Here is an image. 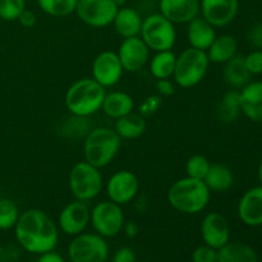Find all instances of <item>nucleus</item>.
Masks as SVG:
<instances>
[{
	"label": "nucleus",
	"instance_id": "obj_1",
	"mask_svg": "<svg viewBox=\"0 0 262 262\" xmlns=\"http://www.w3.org/2000/svg\"><path fill=\"white\" fill-rule=\"evenodd\" d=\"M15 239L20 247L33 255L54 251L59 241L58 225L42 210L23 211L14 227Z\"/></svg>",
	"mask_w": 262,
	"mask_h": 262
},
{
	"label": "nucleus",
	"instance_id": "obj_2",
	"mask_svg": "<svg viewBox=\"0 0 262 262\" xmlns=\"http://www.w3.org/2000/svg\"><path fill=\"white\" fill-rule=\"evenodd\" d=\"M211 199V191L204 181L186 178L178 179L168 191V202L174 210L187 215H196L204 211Z\"/></svg>",
	"mask_w": 262,
	"mask_h": 262
},
{
	"label": "nucleus",
	"instance_id": "obj_3",
	"mask_svg": "<svg viewBox=\"0 0 262 262\" xmlns=\"http://www.w3.org/2000/svg\"><path fill=\"white\" fill-rule=\"evenodd\" d=\"M105 94V87L94 78H82L67 90L64 104L72 115L87 118L101 109Z\"/></svg>",
	"mask_w": 262,
	"mask_h": 262
},
{
	"label": "nucleus",
	"instance_id": "obj_4",
	"mask_svg": "<svg viewBox=\"0 0 262 262\" xmlns=\"http://www.w3.org/2000/svg\"><path fill=\"white\" fill-rule=\"evenodd\" d=\"M122 146V138L115 129L106 127L94 128L84 137V161L101 169L109 165L118 155Z\"/></svg>",
	"mask_w": 262,
	"mask_h": 262
},
{
	"label": "nucleus",
	"instance_id": "obj_5",
	"mask_svg": "<svg viewBox=\"0 0 262 262\" xmlns=\"http://www.w3.org/2000/svg\"><path fill=\"white\" fill-rule=\"evenodd\" d=\"M210 60L206 51L188 48L177 56L174 68V82L182 89H192L205 78Z\"/></svg>",
	"mask_w": 262,
	"mask_h": 262
},
{
	"label": "nucleus",
	"instance_id": "obj_6",
	"mask_svg": "<svg viewBox=\"0 0 262 262\" xmlns=\"http://www.w3.org/2000/svg\"><path fill=\"white\" fill-rule=\"evenodd\" d=\"M69 189L82 202L96 199L104 187L100 169L87 161H79L69 171Z\"/></svg>",
	"mask_w": 262,
	"mask_h": 262
},
{
	"label": "nucleus",
	"instance_id": "obj_7",
	"mask_svg": "<svg viewBox=\"0 0 262 262\" xmlns=\"http://www.w3.org/2000/svg\"><path fill=\"white\" fill-rule=\"evenodd\" d=\"M140 37L150 50L165 51L171 50L176 45L177 31L174 23L161 13H155L142 20Z\"/></svg>",
	"mask_w": 262,
	"mask_h": 262
},
{
	"label": "nucleus",
	"instance_id": "obj_8",
	"mask_svg": "<svg viewBox=\"0 0 262 262\" xmlns=\"http://www.w3.org/2000/svg\"><path fill=\"white\" fill-rule=\"evenodd\" d=\"M68 256L71 262H106L109 246L97 233H81L69 243Z\"/></svg>",
	"mask_w": 262,
	"mask_h": 262
},
{
	"label": "nucleus",
	"instance_id": "obj_9",
	"mask_svg": "<svg viewBox=\"0 0 262 262\" xmlns=\"http://www.w3.org/2000/svg\"><path fill=\"white\" fill-rule=\"evenodd\" d=\"M90 223L95 232L104 238L117 237L124 227V212L122 206L113 201H101L91 210Z\"/></svg>",
	"mask_w": 262,
	"mask_h": 262
},
{
	"label": "nucleus",
	"instance_id": "obj_10",
	"mask_svg": "<svg viewBox=\"0 0 262 262\" xmlns=\"http://www.w3.org/2000/svg\"><path fill=\"white\" fill-rule=\"evenodd\" d=\"M118 9L113 0H77L74 13L87 26L104 28L112 25Z\"/></svg>",
	"mask_w": 262,
	"mask_h": 262
},
{
	"label": "nucleus",
	"instance_id": "obj_11",
	"mask_svg": "<svg viewBox=\"0 0 262 262\" xmlns=\"http://www.w3.org/2000/svg\"><path fill=\"white\" fill-rule=\"evenodd\" d=\"M140 192L137 176L129 170H119L113 174L106 183V194L110 201L118 205H127Z\"/></svg>",
	"mask_w": 262,
	"mask_h": 262
},
{
	"label": "nucleus",
	"instance_id": "obj_12",
	"mask_svg": "<svg viewBox=\"0 0 262 262\" xmlns=\"http://www.w3.org/2000/svg\"><path fill=\"white\" fill-rule=\"evenodd\" d=\"M122 63L114 51H102L92 63V78L102 87H113L123 76Z\"/></svg>",
	"mask_w": 262,
	"mask_h": 262
},
{
	"label": "nucleus",
	"instance_id": "obj_13",
	"mask_svg": "<svg viewBox=\"0 0 262 262\" xmlns=\"http://www.w3.org/2000/svg\"><path fill=\"white\" fill-rule=\"evenodd\" d=\"M91 219V211L86 202L76 200L67 205L59 214V229L67 235H78L86 230Z\"/></svg>",
	"mask_w": 262,
	"mask_h": 262
},
{
	"label": "nucleus",
	"instance_id": "obj_14",
	"mask_svg": "<svg viewBox=\"0 0 262 262\" xmlns=\"http://www.w3.org/2000/svg\"><path fill=\"white\" fill-rule=\"evenodd\" d=\"M117 54L124 72L136 73L141 71L148 61L150 49L140 36H135V37L123 38Z\"/></svg>",
	"mask_w": 262,
	"mask_h": 262
},
{
	"label": "nucleus",
	"instance_id": "obj_15",
	"mask_svg": "<svg viewBox=\"0 0 262 262\" xmlns=\"http://www.w3.org/2000/svg\"><path fill=\"white\" fill-rule=\"evenodd\" d=\"M202 18L214 27H225L235 19L239 10L238 0H200Z\"/></svg>",
	"mask_w": 262,
	"mask_h": 262
},
{
	"label": "nucleus",
	"instance_id": "obj_16",
	"mask_svg": "<svg viewBox=\"0 0 262 262\" xmlns=\"http://www.w3.org/2000/svg\"><path fill=\"white\" fill-rule=\"evenodd\" d=\"M201 235L205 245L220 250L230 242V227L227 217L220 212H210L201 224Z\"/></svg>",
	"mask_w": 262,
	"mask_h": 262
},
{
	"label": "nucleus",
	"instance_id": "obj_17",
	"mask_svg": "<svg viewBox=\"0 0 262 262\" xmlns=\"http://www.w3.org/2000/svg\"><path fill=\"white\" fill-rule=\"evenodd\" d=\"M238 217L247 227L262 225V186L252 187L243 193L237 206Z\"/></svg>",
	"mask_w": 262,
	"mask_h": 262
},
{
	"label": "nucleus",
	"instance_id": "obj_18",
	"mask_svg": "<svg viewBox=\"0 0 262 262\" xmlns=\"http://www.w3.org/2000/svg\"><path fill=\"white\" fill-rule=\"evenodd\" d=\"M200 10V0H160V13L174 25L191 22Z\"/></svg>",
	"mask_w": 262,
	"mask_h": 262
},
{
	"label": "nucleus",
	"instance_id": "obj_19",
	"mask_svg": "<svg viewBox=\"0 0 262 262\" xmlns=\"http://www.w3.org/2000/svg\"><path fill=\"white\" fill-rule=\"evenodd\" d=\"M241 107L251 122L262 123V81H250L241 89Z\"/></svg>",
	"mask_w": 262,
	"mask_h": 262
},
{
	"label": "nucleus",
	"instance_id": "obj_20",
	"mask_svg": "<svg viewBox=\"0 0 262 262\" xmlns=\"http://www.w3.org/2000/svg\"><path fill=\"white\" fill-rule=\"evenodd\" d=\"M187 25V38L191 48L206 51L217 36L214 26L202 17H196Z\"/></svg>",
	"mask_w": 262,
	"mask_h": 262
},
{
	"label": "nucleus",
	"instance_id": "obj_21",
	"mask_svg": "<svg viewBox=\"0 0 262 262\" xmlns=\"http://www.w3.org/2000/svg\"><path fill=\"white\" fill-rule=\"evenodd\" d=\"M142 20L143 19L137 10L133 9V8L122 7L118 9L112 25L114 26L115 31L120 37L128 38L140 36Z\"/></svg>",
	"mask_w": 262,
	"mask_h": 262
},
{
	"label": "nucleus",
	"instance_id": "obj_22",
	"mask_svg": "<svg viewBox=\"0 0 262 262\" xmlns=\"http://www.w3.org/2000/svg\"><path fill=\"white\" fill-rule=\"evenodd\" d=\"M133 107H135V101L130 95H128L127 92L114 91L110 94H105L101 110L109 118L119 119V118L132 113Z\"/></svg>",
	"mask_w": 262,
	"mask_h": 262
},
{
	"label": "nucleus",
	"instance_id": "obj_23",
	"mask_svg": "<svg viewBox=\"0 0 262 262\" xmlns=\"http://www.w3.org/2000/svg\"><path fill=\"white\" fill-rule=\"evenodd\" d=\"M238 42L234 36L220 35L215 37L210 48L206 50L210 63L225 64L228 60L237 55Z\"/></svg>",
	"mask_w": 262,
	"mask_h": 262
},
{
	"label": "nucleus",
	"instance_id": "obj_24",
	"mask_svg": "<svg viewBox=\"0 0 262 262\" xmlns=\"http://www.w3.org/2000/svg\"><path fill=\"white\" fill-rule=\"evenodd\" d=\"M205 184L211 192H227L234 184V174L229 166L220 163H214L210 165L209 171L204 179Z\"/></svg>",
	"mask_w": 262,
	"mask_h": 262
},
{
	"label": "nucleus",
	"instance_id": "obj_25",
	"mask_svg": "<svg viewBox=\"0 0 262 262\" xmlns=\"http://www.w3.org/2000/svg\"><path fill=\"white\" fill-rule=\"evenodd\" d=\"M223 77H224V81L228 86L235 90H241L251 81L252 76L246 68L243 56L235 55L225 63Z\"/></svg>",
	"mask_w": 262,
	"mask_h": 262
},
{
	"label": "nucleus",
	"instance_id": "obj_26",
	"mask_svg": "<svg viewBox=\"0 0 262 262\" xmlns=\"http://www.w3.org/2000/svg\"><path fill=\"white\" fill-rule=\"evenodd\" d=\"M217 262H258L257 253L242 242H228L217 250Z\"/></svg>",
	"mask_w": 262,
	"mask_h": 262
},
{
	"label": "nucleus",
	"instance_id": "obj_27",
	"mask_svg": "<svg viewBox=\"0 0 262 262\" xmlns=\"http://www.w3.org/2000/svg\"><path fill=\"white\" fill-rule=\"evenodd\" d=\"M146 127L145 117L132 112L117 119L114 129L122 140H136L145 133Z\"/></svg>",
	"mask_w": 262,
	"mask_h": 262
},
{
	"label": "nucleus",
	"instance_id": "obj_28",
	"mask_svg": "<svg viewBox=\"0 0 262 262\" xmlns=\"http://www.w3.org/2000/svg\"><path fill=\"white\" fill-rule=\"evenodd\" d=\"M242 114V107H241V90L232 89L223 96L222 102L217 109V115L223 123L235 122Z\"/></svg>",
	"mask_w": 262,
	"mask_h": 262
},
{
	"label": "nucleus",
	"instance_id": "obj_29",
	"mask_svg": "<svg viewBox=\"0 0 262 262\" xmlns=\"http://www.w3.org/2000/svg\"><path fill=\"white\" fill-rule=\"evenodd\" d=\"M177 55L171 50L159 51L150 61V72L156 79H168L173 77Z\"/></svg>",
	"mask_w": 262,
	"mask_h": 262
},
{
	"label": "nucleus",
	"instance_id": "obj_30",
	"mask_svg": "<svg viewBox=\"0 0 262 262\" xmlns=\"http://www.w3.org/2000/svg\"><path fill=\"white\" fill-rule=\"evenodd\" d=\"M38 7L51 17L61 18L76 12L77 0H37Z\"/></svg>",
	"mask_w": 262,
	"mask_h": 262
},
{
	"label": "nucleus",
	"instance_id": "obj_31",
	"mask_svg": "<svg viewBox=\"0 0 262 262\" xmlns=\"http://www.w3.org/2000/svg\"><path fill=\"white\" fill-rule=\"evenodd\" d=\"M20 212L12 200H0V230H8L15 227Z\"/></svg>",
	"mask_w": 262,
	"mask_h": 262
},
{
	"label": "nucleus",
	"instance_id": "obj_32",
	"mask_svg": "<svg viewBox=\"0 0 262 262\" xmlns=\"http://www.w3.org/2000/svg\"><path fill=\"white\" fill-rule=\"evenodd\" d=\"M210 165H211V163H210L209 159H207L206 156L200 155V154L191 156L186 164L187 177L204 181L207 171H209Z\"/></svg>",
	"mask_w": 262,
	"mask_h": 262
},
{
	"label": "nucleus",
	"instance_id": "obj_33",
	"mask_svg": "<svg viewBox=\"0 0 262 262\" xmlns=\"http://www.w3.org/2000/svg\"><path fill=\"white\" fill-rule=\"evenodd\" d=\"M26 9V0H0V18L3 20H17Z\"/></svg>",
	"mask_w": 262,
	"mask_h": 262
},
{
	"label": "nucleus",
	"instance_id": "obj_34",
	"mask_svg": "<svg viewBox=\"0 0 262 262\" xmlns=\"http://www.w3.org/2000/svg\"><path fill=\"white\" fill-rule=\"evenodd\" d=\"M247 71L251 76H260L262 74V50L253 49L251 53L243 56Z\"/></svg>",
	"mask_w": 262,
	"mask_h": 262
},
{
	"label": "nucleus",
	"instance_id": "obj_35",
	"mask_svg": "<svg viewBox=\"0 0 262 262\" xmlns=\"http://www.w3.org/2000/svg\"><path fill=\"white\" fill-rule=\"evenodd\" d=\"M163 105V99L159 95H151V96L146 97L140 105V114L142 117H151L155 113L159 112V109Z\"/></svg>",
	"mask_w": 262,
	"mask_h": 262
},
{
	"label": "nucleus",
	"instance_id": "obj_36",
	"mask_svg": "<svg viewBox=\"0 0 262 262\" xmlns=\"http://www.w3.org/2000/svg\"><path fill=\"white\" fill-rule=\"evenodd\" d=\"M192 262H217V250L204 245L192 252Z\"/></svg>",
	"mask_w": 262,
	"mask_h": 262
},
{
	"label": "nucleus",
	"instance_id": "obj_37",
	"mask_svg": "<svg viewBox=\"0 0 262 262\" xmlns=\"http://www.w3.org/2000/svg\"><path fill=\"white\" fill-rule=\"evenodd\" d=\"M247 41L253 49L262 50V23H255L247 32Z\"/></svg>",
	"mask_w": 262,
	"mask_h": 262
},
{
	"label": "nucleus",
	"instance_id": "obj_38",
	"mask_svg": "<svg viewBox=\"0 0 262 262\" xmlns=\"http://www.w3.org/2000/svg\"><path fill=\"white\" fill-rule=\"evenodd\" d=\"M155 89L158 91L159 96L169 97L173 96L176 94V87H174V83L170 81V78L168 79H156Z\"/></svg>",
	"mask_w": 262,
	"mask_h": 262
},
{
	"label": "nucleus",
	"instance_id": "obj_39",
	"mask_svg": "<svg viewBox=\"0 0 262 262\" xmlns=\"http://www.w3.org/2000/svg\"><path fill=\"white\" fill-rule=\"evenodd\" d=\"M20 25L26 28H32L35 27L36 23H37V15L35 14V12L31 9H25L18 17Z\"/></svg>",
	"mask_w": 262,
	"mask_h": 262
},
{
	"label": "nucleus",
	"instance_id": "obj_40",
	"mask_svg": "<svg viewBox=\"0 0 262 262\" xmlns=\"http://www.w3.org/2000/svg\"><path fill=\"white\" fill-rule=\"evenodd\" d=\"M112 262H136V255L129 247H122L115 252Z\"/></svg>",
	"mask_w": 262,
	"mask_h": 262
},
{
	"label": "nucleus",
	"instance_id": "obj_41",
	"mask_svg": "<svg viewBox=\"0 0 262 262\" xmlns=\"http://www.w3.org/2000/svg\"><path fill=\"white\" fill-rule=\"evenodd\" d=\"M38 256H40V257H38L37 262H67L63 258V256L54 252V251H49V252L41 253V255Z\"/></svg>",
	"mask_w": 262,
	"mask_h": 262
},
{
	"label": "nucleus",
	"instance_id": "obj_42",
	"mask_svg": "<svg viewBox=\"0 0 262 262\" xmlns=\"http://www.w3.org/2000/svg\"><path fill=\"white\" fill-rule=\"evenodd\" d=\"M123 230H124L125 235L128 238H135L137 237L138 232H140V227L136 222H128L124 223V227H123Z\"/></svg>",
	"mask_w": 262,
	"mask_h": 262
},
{
	"label": "nucleus",
	"instance_id": "obj_43",
	"mask_svg": "<svg viewBox=\"0 0 262 262\" xmlns=\"http://www.w3.org/2000/svg\"><path fill=\"white\" fill-rule=\"evenodd\" d=\"M257 177H258V181H260L261 186H262V160L258 164V169H257Z\"/></svg>",
	"mask_w": 262,
	"mask_h": 262
},
{
	"label": "nucleus",
	"instance_id": "obj_44",
	"mask_svg": "<svg viewBox=\"0 0 262 262\" xmlns=\"http://www.w3.org/2000/svg\"><path fill=\"white\" fill-rule=\"evenodd\" d=\"M113 2L115 3V5H117L118 8H122V7H124V4L127 3V0H113Z\"/></svg>",
	"mask_w": 262,
	"mask_h": 262
},
{
	"label": "nucleus",
	"instance_id": "obj_45",
	"mask_svg": "<svg viewBox=\"0 0 262 262\" xmlns=\"http://www.w3.org/2000/svg\"><path fill=\"white\" fill-rule=\"evenodd\" d=\"M2 22H3V19H2V18H0V28H2Z\"/></svg>",
	"mask_w": 262,
	"mask_h": 262
}]
</instances>
